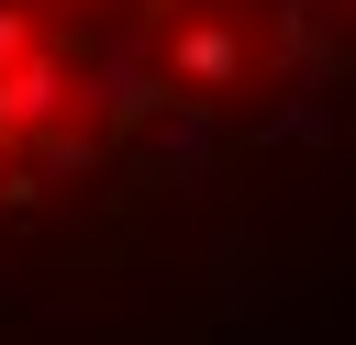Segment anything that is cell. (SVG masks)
<instances>
[{"label":"cell","instance_id":"6da1fadb","mask_svg":"<svg viewBox=\"0 0 356 345\" xmlns=\"http://www.w3.org/2000/svg\"><path fill=\"white\" fill-rule=\"evenodd\" d=\"M356 134V0H0V245L100 234Z\"/></svg>","mask_w":356,"mask_h":345}]
</instances>
